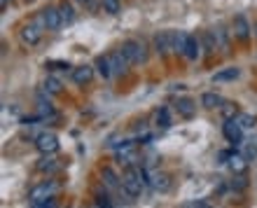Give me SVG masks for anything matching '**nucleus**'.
<instances>
[{"label": "nucleus", "mask_w": 257, "mask_h": 208, "mask_svg": "<svg viewBox=\"0 0 257 208\" xmlns=\"http://www.w3.org/2000/svg\"><path fill=\"white\" fill-rule=\"evenodd\" d=\"M252 35L257 38V21H255V26H252Z\"/></svg>", "instance_id": "obj_38"}, {"label": "nucleus", "mask_w": 257, "mask_h": 208, "mask_svg": "<svg viewBox=\"0 0 257 208\" xmlns=\"http://www.w3.org/2000/svg\"><path fill=\"white\" fill-rule=\"evenodd\" d=\"M231 35H234L236 40H241V42L250 40L252 26H250V21H248L245 14H236V17H234V21H231Z\"/></svg>", "instance_id": "obj_4"}, {"label": "nucleus", "mask_w": 257, "mask_h": 208, "mask_svg": "<svg viewBox=\"0 0 257 208\" xmlns=\"http://www.w3.org/2000/svg\"><path fill=\"white\" fill-rule=\"evenodd\" d=\"M222 115H224V120H234V117H238V110H236V103H224L222 108Z\"/></svg>", "instance_id": "obj_29"}, {"label": "nucleus", "mask_w": 257, "mask_h": 208, "mask_svg": "<svg viewBox=\"0 0 257 208\" xmlns=\"http://www.w3.org/2000/svg\"><path fill=\"white\" fill-rule=\"evenodd\" d=\"M108 59H110V66H112V75H126L128 73V59L124 56L122 49H115L112 54H108Z\"/></svg>", "instance_id": "obj_8"}, {"label": "nucleus", "mask_w": 257, "mask_h": 208, "mask_svg": "<svg viewBox=\"0 0 257 208\" xmlns=\"http://www.w3.org/2000/svg\"><path fill=\"white\" fill-rule=\"evenodd\" d=\"M101 178H103V185H105V187H110V189H122V178L115 173V168L103 166Z\"/></svg>", "instance_id": "obj_11"}, {"label": "nucleus", "mask_w": 257, "mask_h": 208, "mask_svg": "<svg viewBox=\"0 0 257 208\" xmlns=\"http://www.w3.org/2000/svg\"><path fill=\"white\" fill-rule=\"evenodd\" d=\"M157 124L162 129H169L171 127V113H169V108H159L157 110Z\"/></svg>", "instance_id": "obj_27"}, {"label": "nucleus", "mask_w": 257, "mask_h": 208, "mask_svg": "<svg viewBox=\"0 0 257 208\" xmlns=\"http://www.w3.org/2000/svg\"><path fill=\"white\" fill-rule=\"evenodd\" d=\"M185 59L190 61H196L201 56V38H196V35H190V40H187V47H185Z\"/></svg>", "instance_id": "obj_12"}, {"label": "nucleus", "mask_w": 257, "mask_h": 208, "mask_svg": "<svg viewBox=\"0 0 257 208\" xmlns=\"http://www.w3.org/2000/svg\"><path fill=\"white\" fill-rule=\"evenodd\" d=\"M35 148H38V152H42V155H54L56 150H59V138H56L54 134L45 131V134H40L35 138Z\"/></svg>", "instance_id": "obj_5"}, {"label": "nucleus", "mask_w": 257, "mask_h": 208, "mask_svg": "<svg viewBox=\"0 0 257 208\" xmlns=\"http://www.w3.org/2000/svg\"><path fill=\"white\" fill-rule=\"evenodd\" d=\"M187 40H190V33H185V31H178L173 33V54H185V47H187Z\"/></svg>", "instance_id": "obj_17"}, {"label": "nucleus", "mask_w": 257, "mask_h": 208, "mask_svg": "<svg viewBox=\"0 0 257 208\" xmlns=\"http://www.w3.org/2000/svg\"><path fill=\"white\" fill-rule=\"evenodd\" d=\"M40 208H59V201H56L54 196H49V199H45V201L38 203Z\"/></svg>", "instance_id": "obj_33"}, {"label": "nucleus", "mask_w": 257, "mask_h": 208, "mask_svg": "<svg viewBox=\"0 0 257 208\" xmlns=\"http://www.w3.org/2000/svg\"><path fill=\"white\" fill-rule=\"evenodd\" d=\"M238 77V68H227V70H220V73L213 75L215 82H227V80H236Z\"/></svg>", "instance_id": "obj_24"}, {"label": "nucleus", "mask_w": 257, "mask_h": 208, "mask_svg": "<svg viewBox=\"0 0 257 208\" xmlns=\"http://www.w3.org/2000/svg\"><path fill=\"white\" fill-rule=\"evenodd\" d=\"M33 21L35 24H40L45 31H59V28L63 26L59 7H45V10H40V14H38Z\"/></svg>", "instance_id": "obj_2"}, {"label": "nucleus", "mask_w": 257, "mask_h": 208, "mask_svg": "<svg viewBox=\"0 0 257 208\" xmlns=\"http://www.w3.org/2000/svg\"><path fill=\"white\" fill-rule=\"evenodd\" d=\"M176 108H178V115H183L185 120L194 117V113H196V106H194V101H192V98H178Z\"/></svg>", "instance_id": "obj_15"}, {"label": "nucleus", "mask_w": 257, "mask_h": 208, "mask_svg": "<svg viewBox=\"0 0 257 208\" xmlns=\"http://www.w3.org/2000/svg\"><path fill=\"white\" fill-rule=\"evenodd\" d=\"M45 68H49V70H73V66L66 61H47Z\"/></svg>", "instance_id": "obj_30"}, {"label": "nucleus", "mask_w": 257, "mask_h": 208, "mask_svg": "<svg viewBox=\"0 0 257 208\" xmlns=\"http://www.w3.org/2000/svg\"><path fill=\"white\" fill-rule=\"evenodd\" d=\"M101 7H103V12L112 14V17L122 12V3L119 0H101Z\"/></svg>", "instance_id": "obj_26"}, {"label": "nucleus", "mask_w": 257, "mask_h": 208, "mask_svg": "<svg viewBox=\"0 0 257 208\" xmlns=\"http://www.w3.org/2000/svg\"><path fill=\"white\" fill-rule=\"evenodd\" d=\"M150 185H152L157 192H166V189L171 187V175H166V173H152Z\"/></svg>", "instance_id": "obj_16"}, {"label": "nucleus", "mask_w": 257, "mask_h": 208, "mask_svg": "<svg viewBox=\"0 0 257 208\" xmlns=\"http://www.w3.org/2000/svg\"><path fill=\"white\" fill-rule=\"evenodd\" d=\"M96 70L101 73L103 80L112 77V66H110V59H108V56H98V59H96Z\"/></svg>", "instance_id": "obj_20"}, {"label": "nucleus", "mask_w": 257, "mask_h": 208, "mask_svg": "<svg viewBox=\"0 0 257 208\" xmlns=\"http://www.w3.org/2000/svg\"><path fill=\"white\" fill-rule=\"evenodd\" d=\"M201 49L208 54V56H213L215 49H220L217 47V40H215V33H213V31H203L201 33Z\"/></svg>", "instance_id": "obj_13"}, {"label": "nucleus", "mask_w": 257, "mask_h": 208, "mask_svg": "<svg viewBox=\"0 0 257 208\" xmlns=\"http://www.w3.org/2000/svg\"><path fill=\"white\" fill-rule=\"evenodd\" d=\"M236 122L241 124V129H252V127H255V117H252V115H248V113H238Z\"/></svg>", "instance_id": "obj_28"}, {"label": "nucleus", "mask_w": 257, "mask_h": 208, "mask_svg": "<svg viewBox=\"0 0 257 208\" xmlns=\"http://www.w3.org/2000/svg\"><path fill=\"white\" fill-rule=\"evenodd\" d=\"M54 189H56L54 182H40V185H35V187L31 189V201L33 203L45 201L49 196H54Z\"/></svg>", "instance_id": "obj_9"}, {"label": "nucleus", "mask_w": 257, "mask_h": 208, "mask_svg": "<svg viewBox=\"0 0 257 208\" xmlns=\"http://www.w3.org/2000/svg\"><path fill=\"white\" fill-rule=\"evenodd\" d=\"M119 49L124 52V56L128 59L131 66H136V63H145V61H148V49H145V42L143 40H124Z\"/></svg>", "instance_id": "obj_1"}, {"label": "nucleus", "mask_w": 257, "mask_h": 208, "mask_svg": "<svg viewBox=\"0 0 257 208\" xmlns=\"http://www.w3.org/2000/svg\"><path fill=\"white\" fill-rule=\"evenodd\" d=\"M229 166H231V171H234L236 175H243L245 168H248V159H245L243 155H231Z\"/></svg>", "instance_id": "obj_19"}, {"label": "nucleus", "mask_w": 257, "mask_h": 208, "mask_svg": "<svg viewBox=\"0 0 257 208\" xmlns=\"http://www.w3.org/2000/svg\"><path fill=\"white\" fill-rule=\"evenodd\" d=\"M194 206H196V208H213V206H210V203H208V201H196V203H194Z\"/></svg>", "instance_id": "obj_34"}, {"label": "nucleus", "mask_w": 257, "mask_h": 208, "mask_svg": "<svg viewBox=\"0 0 257 208\" xmlns=\"http://www.w3.org/2000/svg\"><path fill=\"white\" fill-rule=\"evenodd\" d=\"M201 106L213 110V108H222L224 106V98L220 94H213V91H203L201 94Z\"/></svg>", "instance_id": "obj_14"}, {"label": "nucleus", "mask_w": 257, "mask_h": 208, "mask_svg": "<svg viewBox=\"0 0 257 208\" xmlns=\"http://www.w3.org/2000/svg\"><path fill=\"white\" fill-rule=\"evenodd\" d=\"M243 157H245V159H255V157H257V145H255V143H248V145H245Z\"/></svg>", "instance_id": "obj_32"}, {"label": "nucleus", "mask_w": 257, "mask_h": 208, "mask_svg": "<svg viewBox=\"0 0 257 208\" xmlns=\"http://www.w3.org/2000/svg\"><path fill=\"white\" fill-rule=\"evenodd\" d=\"M77 5H89V0H75Z\"/></svg>", "instance_id": "obj_36"}, {"label": "nucleus", "mask_w": 257, "mask_h": 208, "mask_svg": "<svg viewBox=\"0 0 257 208\" xmlns=\"http://www.w3.org/2000/svg\"><path fill=\"white\" fill-rule=\"evenodd\" d=\"M134 148H136V143H134V141H124L122 145H117V150H115L117 159H124V157H131V155H134Z\"/></svg>", "instance_id": "obj_23"}, {"label": "nucleus", "mask_w": 257, "mask_h": 208, "mask_svg": "<svg viewBox=\"0 0 257 208\" xmlns=\"http://www.w3.org/2000/svg\"><path fill=\"white\" fill-rule=\"evenodd\" d=\"M213 33H215L217 47L222 49V52H227V49H229V31L224 26H217V28H213Z\"/></svg>", "instance_id": "obj_18"}, {"label": "nucleus", "mask_w": 257, "mask_h": 208, "mask_svg": "<svg viewBox=\"0 0 257 208\" xmlns=\"http://www.w3.org/2000/svg\"><path fill=\"white\" fill-rule=\"evenodd\" d=\"M222 134L229 143H241L243 141V129H241V124L236 122V117H234V120H224Z\"/></svg>", "instance_id": "obj_7"}, {"label": "nucleus", "mask_w": 257, "mask_h": 208, "mask_svg": "<svg viewBox=\"0 0 257 208\" xmlns=\"http://www.w3.org/2000/svg\"><path fill=\"white\" fill-rule=\"evenodd\" d=\"M59 12H61V21H63V24H73V21H75V10H73V5H70L68 0H63L61 5H59Z\"/></svg>", "instance_id": "obj_21"}, {"label": "nucleus", "mask_w": 257, "mask_h": 208, "mask_svg": "<svg viewBox=\"0 0 257 208\" xmlns=\"http://www.w3.org/2000/svg\"><path fill=\"white\" fill-rule=\"evenodd\" d=\"M155 52L162 56H169L173 52V31H159L155 35Z\"/></svg>", "instance_id": "obj_6"}, {"label": "nucleus", "mask_w": 257, "mask_h": 208, "mask_svg": "<svg viewBox=\"0 0 257 208\" xmlns=\"http://www.w3.org/2000/svg\"><path fill=\"white\" fill-rule=\"evenodd\" d=\"M70 77H73L75 84H89L91 77H94V68L91 66H75L70 70Z\"/></svg>", "instance_id": "obj_10"}, {"label": "nucleus", "mask_w": 257, "mask_h": 208, "mask_svg": "<svg viewBox=\"0 0 257 208\" xmlns=\"http://www.w3.org/2000/svg\"><path fill=\"white\" fill-rule=\"evenodd\" d=\"M248 187V180H245L243 175H234V180H231V189L234 192H243Z\"/></svg>", "instance_id": "obj_31"}, {"label": "nucleus", "mask_w": 257, "mask_h": 208, "mask_svg": "<svg viewBox=\"0 0 257 208\" xmlns=\"http://www.w3.org/2000/svg\"><path fill=\"white\" fill-rule=\"evenodd\" d=\"M89 10H96V7H98V3H96V0H89Z\"/></svg>", "instance_id": "obj_35"}, {"label": "nucleus", "mask_w": 257, "mask_h": 208, "mask_svg": "<svg viewBox=\"0 0 257 208\" xmlns=\"http://www.w3.org/2000/svg\"><path fill=\"white\" fill-rule=\"evenodd\" d=\"M56 168H59L56 159H52V157H47V155L38 161V171H42V173H52V171H56Z\"/></svg>", "instance_id": "obj_22"}, {"label": "nucleus", "mask_w": 257, "mask_h": 208, "mask_svg": "<svg viewBox=\"0 0 257 208\" xmlns=\"http://www.w3.org/2000/svg\"><path fill=\"white\" fill-rule=\"evenodd\" d=\"M180 208H196V206H194V203H183Z\"/></svg>", "instance_id": "obj_37"}, {"label": "nucleus", "mask_w": 257, "mask_h": 208, "mask_svg": "<svg viewBox=\"0 0 257 208\" xmlns=\"http://www.w3.org/2000/svg\"><path fill=\"white\" fill-rule=\"evenodd\" d=\"M42 31H45V28H42L40 24H35V21H31V24H26V26H21V31H19L21 45H26V47H35V45L40 42V38H42Z\"/></svg>", "instance_id": "obj_3"}, {"label": "nucleus", "mask_w": 257, "mask_h": 208, "mask_svg": "<svg viewBox=\"0 0 257 208\" xmlns=\"http://www.w3.org/2000/svg\"><path fill=\"white\" fill-rule=\"evenodd\" d=\"M7 3H10V0H0V5L3 7H7Z\"/></svg>", "instance_id": "obj_39"}, {"label": "nucleus", "mask_w": 257, "mask_h": 208, "mask_svg": "<svg viewBox=\"0 0 257 208\" xmlns=\"http://www.w3.org/2000/svg\"><path fill=\"white\" fill-rule=\"evenodd\" d=\"M42 89H45L47 94H61V82L56 80V77H52V75H49L47 80L42 82Z\"/></svg>", "instance_id": "obj_25"}]
</instances>
